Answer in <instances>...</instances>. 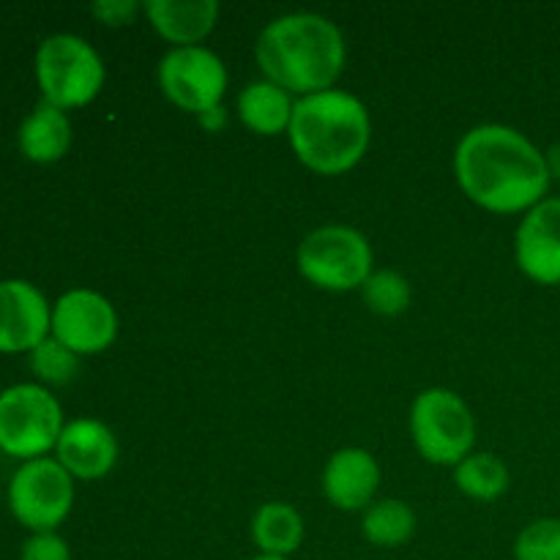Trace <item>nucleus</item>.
Here are the masks:
<instances>
[{
  "label": "nucleus",
  "instance_id": "17",
  "mask_svg": "<svg viewBox=\"0 0 560 560\" xmlns=\"http://www.w3.org/2000/svg\"><path fill=\"white\" fill-rule=\"evenodd\" d=\"M295 102L277 82H249L238 96V118L249 131L260 137H277L290 129Z\"/></svg>",
  "mask_w": 560,
  "mask_h": 560
},
{
  "label": "nucleus",
  "instance_id": "27",
  "mask_svg": "<svg viewBox=\"0 0 560 560\" xmlns=\"http://www.w3.org/2000/svg\"><path fill=\"white\" fill-rule=\"evenodd\" d=\"M545 162L547 170H550V178H560V142H556V145L545 153Z\"/></svg>",
  "mask_w": 560,
  "mask_h": 560
},
{
  "label": "nucleus",
  "instance_id": "3",
  "mask_svg": "<svg viewBox=\"0 0 560 560\" xmlns=\"http://www.w3.org/2000/svg\"><path fill=\"white\" fill-rule=\"evenodd\" d=\"M288 135L304 167L317 175H342L370 151V109L353 93L337 88L312 93L295 102Z\"/></svg>",
  "mask_w": 560,
  "mask_h": 560
},
{
  "label": "nucleus",
  "instance_id": "9",
  "mask_svg": "<svg viewBox=\"0 0 560 560\" xmlns=\"http://www.w3.org/2000/svg\"><path fill=\"white\" fill-rule=\"evenodd\" d=\"M159 88L178 109L202 115L222 104L228 69L208 47H173L159 63Z\"/></svg>",
  "mask_w": 560,
  "mask_h": 560
},
{
  "label": "nucleus",
  "instance_id": "4",
  "mask_svg": "<svg viewBox=\"0 0 560 560\" xmlns=\"http://www.w3.org/2000/svg\"><path fill=\"white\" fill-rule=\"evenodd\" d=\"M104 60L91 44L74 33H55L38 44L36 82L42 102L58 109L91 104L104 85Z\"/></svg>",
  "mask_w": 560,
  "mask_h": 560
},
{
  "label": "nucleus",
  "instance_id": "13",
  "mask_svg": "<svg viewBox=\"0 0 560 560\" xmlns=\"http://www.w3.org/2000/svg\"><path fill=\"white\" fill-rule=\"evenodd\" d=\"M55 459L69 470L71 479L96 481L118 463V441L104 421L74 419L60 432Z\"/></svg>",
  "mask_w": 560,
  "mask_h": 560
},
{
  "label": "nucleus",
  "instance_id": "22",
  "mask_svg": "<svg viewBox=\"0 0 560 560\" xmlns=\"http://www.w3.org/2000/svg\"><path fill=\"white\" fill-rule=\"evenodd\" d=\"M31 372L44 386H66L80 372V355L55 337H47L36 350H31Z\"/></svg>",
  "mask_w": 560,
  "mask_h": 560
},
{
  "label": "nucleus",
  "instance_id": "24",
  "mask_svg": "<svg viewBox=\"0 0 560 560\" xmlns=\"http://www.w3.org/2000/svg\"><path fill=\"white\" fill-rule=\"evenodd\" d=\"M20 560H71V550L63 536H58L55 530L31 534L22 541Z\"/></svg>",
  "mask_w": 560,
  "mask_h": 560
},
{
  "label": "nucleus",
  "instance_id": "15",
  "mask_svg": "<svg viewBox=\"0 0 560 560\" xmlns=\"http://www.w3.org/2000/svg\"><path fill=\"white\" fill-rule=\"evenodd\" d=\"M145 16L162 38L178 47H200L217 27V0H148Z\"/></svg>",
  "mask_w": 560,
  "mask_h": 560
},
{
  "label": "nucleus",
  "instance_id": "25",
  "mask_svg": "<svg viewBox=\"0 0 560 560\" xmlns=\"http://www.w3.org/2000/svg\"><path fill=\"white\" fill-rule=\"evenodd\" d=\"M91 14L109 27L131 25L137 16L145 14V3H140V0H96L91 5Z\"/></svg>",
  "mask_w": 560,
  "mask_h": 560
},
{
  "label": "nucleus",
  "instance_id": "20",
  "mask_svg": "<svg viewBox=\"0 0 560 560\" xmlns=\"http://www.w3.org/2000/svg\"><path fill=\"white\" fill-rule=\"evenodd\" d=\"M454 485L474 501H495L509 490V468L490 452H474L454 468Z\"/></svg>",
  "mask_w": 560,
  "mask_h": 560
},
{
  "label": "nucleus",
  "instance_id": "21",
  "mask_svg": "<svg viewBox=\"0 0 560 560\" xmlns=\"http://www.w3.org/2000/svg\"><path fill=\"white\" fill-rule=\"evenodd\" d=\"M361 295H364V304L375 315L397 317L410 306V282L399 271H392V268L372 271V277L361 288Z\"/></svg>",
  "mask_w": 560,
  "mask_h": 560
},
{
  "label": "nucleus",
  "instance_id": "12",
  "mask_svg": "<svg viewBox=\"0 0 560 560\" xmlns=\"http://www.w3.org/2000/svg\"><path fill=\"white\" fill-rule=\"evenodd\" d=\"M514 257L530 282L560 284V197H545L525 213L514 235Z\"/></svg>",
  "mask_w": 560,
  "mask_h": 560
},
{
  "label": "nucleus",
  "instance_id": "8",
  "mask_svg": "<svg viewBox=\"0 0 560 560\" xmlns=\"http://www.w3.org/2000/svg\"><path fill=\"white\" fill-rule=\"evenodd\" d=\"M74 506V479L58 459H31L9 481V509L31 534H49L66 523Z\"/></svg>",
  "mask_w": 560,
  "mask_h": 560
},
{
  "label": "nucleus",
  "instance_id": "10",
  "mask_svg": "<svg viewBox=\"0 0 560 560\" xmlns=\"http://www.w3.org/2000/svg\"><path fill=\"white\" fill-rule=\"evenodd\" d=\"M49 337L77 355L104 353L118 337V312L96 290L74 288L55 301Z\"/></svg>",
  "mask_w": 560,
  "mask_h": 560
},
{
  "label": "nucleus",
  "instance_id": "7",
  "mask_svg": "<svg viewBox=\"0 0 560 560\" xmlns=\"http://www.w3.org/2000/svg\"><path fill=\"white\" fill-rule=\"evenodd\" d=\"M410 432L419 454L432 465L457 468L474 454V413L452 388H427L416 397L410 408Z\"/></svg>",
  "mask_w": 560,
  "mask_h": 560
},
{
  "label": "nucleus",
  "instance_id": "16",
  "mask_svg": "<svg viewBox=\"0 0 560 560\" xmlns=\"http://www.w3.org/2000/svg\"><path fill=\"white\" fill-rule=\"evenodd\" d=\"M20 151L27 162L55 164L71 148V120L63 109L38 102L20 126Z\"/></svg>",
  "mask_w": 560,
  "mask_h": 560
},
{
  "label": "nucleus",
  "instance_id": "19",
  "mask_svg": "<svg viewBox=\"0 0 560 560\" xmlns=\"http://www.w3.org/2000/svg\"><path fill=\"white\" fill-rule=\"evenodd\" d=\"M361 534L370 545L383 547V550L402 547L416 534L413 509L405 501H394V498L372 503L364 512V520H361Z\"/></svg>",
  "mask_w": 560,
  "mask_h": 560
},
{
  "label": "nucleus",
  "instance_id": "2",
  "mask_svg": "<svg viewBox=\"0 0 560 560\" xmlns=\"http://www.w3.org/2000/svg\"><path fill=\"white\" fill-rule=\"evenodd\" d=\"M255 52L266 80L301 98L331 91L348 58L342 31L328 16L312 11H295L268 22Z\"/></svg>",
  "mask_w": 560,
  "mask_h": 560
},
{
  "label": "nucleus",
  "instance_id": "1",
  "mask_svg": "<svg viewBox=\"0 0 560 560\" xmlns=\"http://www.w3.org/2000/svg\"><path fill=\"white\" fill-rule=\"evenodd\" d=\"M454 175L468 200L492 213H528L552 180L545 153L503 124L476 126L459 140Z\"/></svg>",
  "mask_w": 560,
  "mask_h": 560
},
{
  "label": "nucleus",
  "instance_id": "5",
  "mask_svg": "<svg viewBox=\"0 0 560 560\" xmlns=\"http://www.w3.org/2000/svg\"><path fill=\"white\" fill-rule=\"evenodd\" d=\"M63 408L42 383H16L0 392V452L5 457H47L63 432Z\"/></svg>",
  "mask_w": 560,
  "mask_h": 560
},
{
  "label": "nucleus",
  "instance_id": "11",
  "mask_svg": "<svg viewBox=\"0 0 560 560\" xmlns=\"http://www.w3.org/2000/svg\"><path fill=\"white\" fill-rule=\"evenodd\" d=\"M52 331V306L27 279L0 282V353L36 350Z\"/></svg>",
  "mask_w": 560,
  "mask_h": 560
},
{
  "label": "nucleus",
  "instance_id": "28",
  "mask_svg": "<svg viewBox=\"0 0 560 560\" xmlns=\"http://www.w3.org/2000/svg\"><path fill=\"white\" fill-rule=\"evenodd\" d=\"M249 560H290V558H273V556H255V558H249Z\"/></svg>",
  "mask_w": 560,
  "mask_h": 560
},
{
  "label": "nucleus",
  "instance_id": "6",
  "mask_svg": "<svg viewBox=\"0 0 560 560\" xmlns=\"http://www.w3.org/2000/svg\"><path fill=\"white\" fill-rule=\"evenodd\" d=\"M372 246L364 233L345 224H328L306 235L299 246L301 277L328 293L361 290L372 277Z\"/></svg>",
  "mask_w": 560,
  "mask_h": 560
},
{
  "label": "nucleus",
  "instance_id": "14",
  "mask_svg": "<svg viewBox=\"0 0 560 560\" xmlns=\"http://www.w3.org/2000/svg\"><path fill=\"white\" fill-rule=\"evenodd\" d=\"M377 487H381V468L364 448H342L328 459L323 470V492L342 512H361V509L366 512Z\"/></svg>",
  "mask_w": 560,
  "mask_h": 560
},
{
  "label": "nucleus",
  "instance_id": "23",
  "mask_svg": "<svg viewBox=\"0 0 560 560\" xmlns=\"http://www.w3.org/2000/svg\"><path fill=\"white\" fill-rule=\"evenodd\" d=\"M514 560H560V520L545 517L525 525L514 541Z\"/></svg>",
  "mask_w": 560,
  "mask_h": 560
},
{
  "label": "nucleus",
  "instance_id": "26",
  "mask_svg": "<svg viewBox=\"0 0 560 560\" xmlns=\"http://www.w3.org/2000/svg\"><path fill=\"white\" fill-rule=\"evenodd\" d=\"M197 118H200V126L206 131H222L224 126H228V109H224L222 104H219V107L208 109V113L197 115Z\"/></svg>",
  "mask_w": 560,
  "mask_h": 560
},
{
  "label": "nucleus",
  "instance_id": "18",
  "mask_svg": "<svg viewBox=\"0 0 560 560\" xmlns=\"http://www.w3.org/2000/svg\"><path fill=\"white\" fill-rule=\"evenodd\" d=\"M252 541L260 556L290 558L304 541V517L290 503H262L252 517Z\"/></svg>",
  "mask_w": 560,
  "mask_h": 560
}]
</instances>
